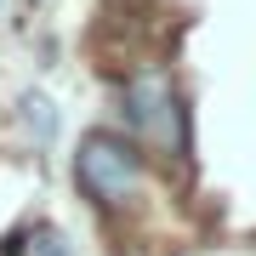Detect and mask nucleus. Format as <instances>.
Instances as JSON below:
<instances>
[{
	"instance_id": "obj_2",
	"label": "nucleus",
	"mask_w": 256,
	"mask_h": 256,
	"mask_svg": "<svg viewBox=\"0 0 256 256\" xmlns=\"http://www.w3.org/2000/svg\"><path fill=\"white\" fill-rule=\"evenodd\" d=\"M126 120L131 131L160 148V154H182L188 137H182V108H176V92L165 74H137V80L126 86Z\"/></svg>"
},
{
	"instance_id": "obj_1",
	"label": "nucleus",
	"mask_w": 256,
	"mask_h": 256,
	"mask_svg": "<svg viewBox=\"0 0 256 256\" xmlns=\"http://www.w3.org/2000/svg\"><path fill=\"white\" fill-rule=\"evenodd\" d=\"M74 176H80V188L92 194L102 210L126 205L131 194L142 182V160L137 148L126 137H114V131H92V137L80 142V154H74Z\"/></svg>"
}]
</instances>
